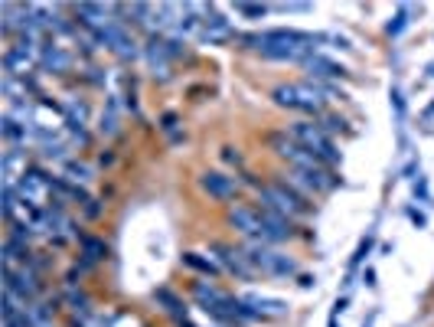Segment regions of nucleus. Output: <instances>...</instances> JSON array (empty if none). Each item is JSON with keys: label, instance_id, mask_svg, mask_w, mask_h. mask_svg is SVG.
<instances>
[{"label": "nucleus", "instance_id": "1a4fd4ad", "mask_svg": "<svg viewBox=\"0 0 434 327\" xmlns=\"http://www.w3.org/2000/svg\"><path fill=\"white\" fill-rule=\"evenodd\" d=\"M229 226L235 229V232H242V236H248V239H262V213L252 207H232L229 209Z\"/></svg>", "mask_w": 434, "mask_h": 327}, {"label": "nucleus", "instance_id": "a878e982", "mask_svg": "<svg viewBox=\"0 0 434 327\" xmlns=\"http://www.w3.org/2000/svg\"><path fill=\"white\" fill-rule=\"evenodd\" d=\"M115 53L121 56V59H134V56H138V43H134V40H131V36H121V40H118L115 43Z\"/></svg>", "mask_w": 434, "mask_h": 327}, {"label": "nucleus", "instance_id": "6e6552de", "mask_svg": "<svg viewBox=\"0 0 434 327\" xmlns=\"http://www.w3.org/2000/svg\"><path fill=\"white\" fill-rule=\"evenodd\" d=\"M212 252H216V262L223 265L225 272L239 275L242 282H252L255 275H258L252 265H248V259H245V252H242V249H232V246H212Z\"/></svg>", "mask_w": 434, "mask_h": 327}, {"label": "nucleus", "instance_id": "c756f323", "mask_svg": "<svg viewBox=\"0 0 434 327\" xmlns=\"http://www.w3.org/2000/svg\"><path fill=\"white\" fill-rule=\"evenodd\" d=\"M163 49H167V56H170V59H177V56H183V53H186V46H183L180 40H163Z\"/></svg>", "mask_w": 434, "mask_h": 327}, {"label": "nucleus", "instance_id": "bb28decb", "mask_svg": "<svg viewBox=\"0 0 434 327\" xmlns=\"http://www.w3.org/2000/svg\"><path fill=\"white\" fill-rule=\"evenodd\" d=\"M408 26V7H399V13H395V20H389V36H399V33Z\"/></svg>", "mask_w": 434, "mask_h": 327}, {"label": "nucleus", "instance_id": "2eb2a0df", "mask_svg": "<svg viewBox=\"0 0 434 327\" xmlns=\"http://www.w3.org/2000/svg\"><path fill=\"white\" fill-rule=\"evenodd\" d=\"M271 147H275L278 157H284L287 164H294L300 154H304V147L297 144L294 134H271Z\"/></svg>", "mask_w": 434, "mask_h": 327}, {"label": "nucleus", "instance_id": "412c9836", "mask_svg": "<svg viewBox=\"0 0 434 327\" xmlns=\"http://www.w3.org/2000/svg\"><path fill=\"white\" fill-rule=\"evenodd\" d=\"M82 252H85V265H88V262H98V259H105L108 255V246L102 239H95V236H82Z\"/></svg>", "mask_w": 434, "mask_h": 327}, {"label": "nucleus", "instance_id": "f03ea898", "mask_svg": "<svg viewBox=\"0 0 434 327\" xmlns=\"http://www.w3.org/2000/svg\"><path fill=\"white\" fill-rule=\"evenodd\" d=\"M242 252H245V259H248V265H252L255 272L271 275V278H291V275H297V262L291 259V255H284V252H278L275 246L262 242V239H252Z\"/></svg>", "mask_w": 434, "mask_h": 327}, {"label": "nucleus", "instance_id": "7ed1b4c3", "mask_svg": "<svg viewBox=\"0 0 434 327\" xmlns=\"http://www.w3.org/2000/svg\"><path fill=\"white\" fill-rule=\"evenodd\" d=\"M291 134L297 138V144L304 147V151H310L317 161L323 164H339V151H337V144L330 141V134L320 125H314V121H297L294 128H291Z\"/></svg>", "mask_w": 434, "mask_h": 327}, {"label": "nucleus", "instance_id": "a211bd4d", "mask_svg": "<svg viewBox=\"0 0 434 327\" xmlns=\"http://www.w3.org/2000/svg\"><path fill=\"white\" fill-rule=\"evenodd\" d=\"M154 298H157V305H163V311H167V314H173L177 321H186V305H183V301L173 292H170V288H157V292H154Z\"/></svg>", "mask_w": 434, "mask_h": 327}, {"label": "nucleus", "instance_id": "f704fd0d", "mask_svg": "<svg viewBox=\"0 0 434 327\" xmlns=\"http://www.w3.org/2000/svg\"><path fill=\"white\" fill-rule=\"evenodd\" d=\"M415 196H421V200H428V186H424V180H418V184H415Z\"/></svg>", "mask_w": 434, "mask_h": 327}, {"label": "nucleus", "instance_id": "9d476101", "mask_svg": "<svg viewBox=\"0 0 434 327\" xmlns=\"http://www.w3.org/2000/svg\"><path fill=\"white\" fill-rule=\"evenodd\" d=\"M200 186L212 196V200H235V193H239L235 177L223 174V170H206V174L200 177Z\"/></svg>", "mask_w": 434, "mask_h": 327}, {"label": "nucleus", "instance_id": "20e7f679", "mask_svg": "<svg viewBox=\"0 0 434 327\" xmlns=\"http://www.w3.org/2000/svg\"><path fill=\"white\" fill-rule=\"evenodd\" d=\"M258 200L265 209H275L281 216H304L307 213V200L297 193L294 186L287 184H268V186H258Z\"/></svg>", "mask_w": 434, "mask_h": 327}, {"label": "nucleus", "instance_id": "dca6fc26", "mask_svg": "<svg viewBox=\"0 0 434 327\" xmlns=\"http://www.w3.org/2000/svg\"><path fill=\"white\" fill-rule=\"evenodd\" d=\"M75 13H79L82 23H85V26H92V30H102L105 23H111V20H108V7H102V3H79Z\"/></svg>", "mask_w": 434, "mask_h": 327}, {"label": "nucleus", "instance_id": "e433bc0d", "mask_svg": "<svg viewBox=\"0 0 434 327\" xmlns=\"http://www.w3.org/2000/svg\"><path fill=\"white\" fill-rule=\"evenodd\" d=\"M173 125H177V118H173V115H167V118H163V131H173Z\"/></svg>", "mask_w": 434, "mask_h": 327}, {"label": "nucleus", "instance_id": "c85d7f7f", "mask_svg": "<svg viewBox=\"0 0 434 327\" xmlns=\"http://www.w3.org/2000/svg\"><path fill=\"white\" fill-rule=\"evenodd\" d=\"M69 305H72V311L85 314V311H88V298H85V294H79V292H72V294H69Z\"/></svg>", "mask_w": 434, "mask_h": 327}, {"label": "nucleus", "instance_id": "cd10ccee", "mask_svg": "<svg viewBox=\"0 0 434 327\" xmlns=\"http://www.w3.org/2000/svg\"><path fill=\"white\" fill-rule=\"evenodd\" d=\"M235 10L242 13V17H248V20H258V17L268 13V7H262V3H235Z\"/></svg>", "mask_w": 434, "mask_h": 327}, {"label": "nucleus", "instance_id": "ddd939ff", "mask_svg": "<svg viewBox=\"0 0 434 327\" xmlns=\"http://www.w3.org/2000/svg\"><path fill=\"white\" fill-rule=\"evenodd\" d=\"M40 63L46 72H53V76H63L72 69V53H65L63 46H46L40 53Z\"/></svg>", "mask_w": 434, "mask_h": 327}, {"label": "nucleus", "instance_id": "72a5a7b5", "mask_svg": "<svg viewBox=\"0 0 434 327\" xmlns=\"http://www.w3.org/2000/svg\"><path fill=\"white\" fill-rule=\"evenodd\" d=\"M223 157H225L229 164H239V161H242V154L235 151V147H225V154H223Z\"/></svg>", "mask_w": 434, "mask_h": 327}, {"label": "nucleus", "instance_id": "f3484780", "mask_svg": "<svg viewBox=\"0 0 434 327\" xmlns=\"http://www.w3.org/2000/svg\"><path fill=\"white\" fill-rule=\"evenodd\" d=\"M26 174V151H7L3 154V177H7V186H13L17 177Z\"/></svg>", "mask_w": 434, "mask_h": 327}, {"label": "nucleus", "instance_id": "4be33fe9", "mask_svg": "<svg viewBox=\"0 0 434 327\" xmlns=\"http://www.w3.org/2000/svg\"><path fill=\"white\" fill-rule=\"evenodd\" d=\"M271 98H275L281 109H300V102H297V88L294 86H278L275 92H271Z\"/></svg>", "mask_w": 434, "mask_h": 327}, {"label": "nucleus", "instance_id": "0eeeda50", "mask_svg": "<svg viewBox=\"0 0 434 327\" xmlns=\"http://www.w3.org/2000/svg\"><path fill=\"white\" fill-rule=\"evenodd\" d=\"M262 213V242H268V246H278V242H287L291 236H294V226H291V219L281 216V213H275V209H258Z\"/></svg>", "mask_w": 434, "mask_h": 327}, {"label": "nucleus", "instance_id": "b1692460", "mask_svg": "<svg viewBox=\"0 0 434 327\" xmlns=\"http://www.w3.org/2000/svg\"><path fill=\"white\" fill-rule=\"evenodd\" d=\"M102 134H115L118 131V105L115 102H108V111H102V125H98Z\"/></svg>", "mask_w": 434, "mask_h": 327}, {"label": "nucleus", "instance_id": "6ab92c4d", "mask_svg": "<svg viewBox=\"0 0 434 327\" xmlns=\"http://www.w3.org/2000/svg\"><path fill=\"white\" fill-rule=\"evenodd\" d=\"M33 59H26L23 53H17V49H7V56H3V69H7V76L17 79V76H26L30 72Z\"/></svg>", "mask_w": 434, "mask_h": 327}, {"label": "nucleus", "instance_id": "393cba45", "mask_svg": "<svg viewBox=\"0 0 434 327\" xmlns=\"http://www.w3.org/2000/svg\"><path fill=\"white\" fill-rule=\"evenodd\" d=\"M26 131H30V128H20V121L13 118V115H3V134H7L10 141H20V138H26Z\"/></svg>", "mask_w": 434, "mask_h": 327}, {"label": "nucleus", "instance_id": "7c9ffc66", "mask_svg": "<svg viewBox=\"0 0 434 327\" xmlns=\"http://www.w3.org/2000/svg\"><path fill=\"white\" fill-rule=\"evenodd\" d=\"M369 249H372V236H366V239L360 242V249H356V255H353V265H360L366 255H369Z\"/></svg>", "mask_w": 434, "mask_h": 327}, {"label": "nucleus", "instance_id": "f257e3e1", "mask_svg": "<svg viewBox=\"0 0 434 327\" xmlns=\"http://www.w3.org/2000/svg\"><path fill=\"white\" fill-rule=\"evenodd\" d=\"M242 43L252 49H262L268 59H307L314 53V43H323V33H297V30H268V33H252L242 36Z\"/></svg>", "mask_w": 434, "mask_h": 327}, {"label": "nucleus", "instance_id": "4c0bfd02", "mask_svg": "<svg viewBox=\"0 0 434 327\" xmlns=\"http://www.w3.org/2000/svg\"><path fill=\"white\" fill-rule=\"evenodd\" d=\"M33 327H53V321H36V317H30Z\"/></svg>", "mask_w": 434, "mask_h": 327}, {"label": "nucleus", "instance_id": "f8f14e48", "mask_svg": "<svg viewBox=\"0 0 434 327\" xmlns=\"http://www.w3.org/2000/svg\"><path fill=\"white\" fill-rule=\"evenodd\" d=\"M202 40H209V43H225V40H232V26H229V20H225L223 13L206 10V20H202Z\"/></svg>", "mask_w": 434, "mask_h": 327}, {"label": "nucleus", "instance_id": "58836bf2", "mask_svg": "<svg viewBox=\"0 0 434 327\" xmlns=\"http://www.w3.org/2000/svg\"><path fill=\"white\" fill-rule=\"evenodd\" d=\"M362 327H369V324H362Z\"/></svg>", "mask_w": 434, "mask_h": 327}, {"label": "nucleus", "instance_id": "5701e85b", "mask_svg": "<svg viewBox=\"0 0 434 327\" xmlns=\"http://www.w3.org/2000/svg\"><path fill=\"white\" fill-rule=\"evenodd\" d=\"M65 180H69V184H88V180H92V170H88V167H85V164H75V161H69L65 164Z\"/></svg>", "mask_w": 434, "mask_h": 327}, {"label": "nucleus", "instance_id": "423d86ee", "mask_svg": "<svg viewBox=\"0 0 434 327\" xmlns=\"http://www.w3.org/2000/svg\"><path fill=\"white\" fill-rule=\"evenodd\" d=\"M3 278H7V292L13 294V298H20L23 305H33V298L40 294V278H36V272L33 269H7L3 272Z\"/></svg>", "mask_w": 434, "mask_h": 327}, {"label": "nucleus", "instance_id": "c9c22d12", "mask_svg": "<svg viewBox=\"0 0 434 327\" xmlns=\"http://www.w3.org/2000/svg\"><path fill=\"white\" fill-rule=\"evenodd\" d=\"M362 282H366V285L372 288V285H376V272H372V269H366V275H362Z\"/></svg>", "mask_w": 434, "mask_h": 327}, {"label": "nucleus", "instance_id": "39448f33", "mask_svg": "<svg viewBox=\"0 0 434 327\" xmlns=\"http://www.w3.org/2000/svg\"><path fill=\"white\" fill-rule=\"evenodd\" d=\"M17 196L33 203V207H46L53 200V177H46L42 170H26L20 177V186H17Z\"/></svg>", "mask_w": 434, "mask_h": 327}, {"label": "nucleus", "instance_id": "473e14b6", "mask_svg": "<svg viewBox=\"0 0 434 327\" xmlns=\"http://www.w3.org/2000/svg\"><path fill=\"white\" fill-rule=\"evenodd\" d=\"M392 105H395V111H399V118H405V102H402V95L392 88Z\"/></svg>", "mask_w": 434, "mask_h": 327}, {"label": "nucleus", "instance_id": "aec40b11", "mask_svg": "<svg viewBox=\"0 0 434 327\" xmlns=\"http://www.w3.org/2000/svg\"><path fill=\"white\" fill-rule=\"evenodd\" d=\"M183 265H190V269H196V272H202V275H216L223 269L216 259H206L200 252H183Z\"/></svg>", "mask_w": 434, "mask_h": 327}, {"label": "nucleus", "instance_id": "9b49d317", "mask_svg": "<svg viewBox=\"0 0 434 327\" xmlns=\"http://www.w3.org/2000/svg\"><path fill=\"white\" fill-rule=\"evenodd\" d=\"M304 65H307V72L314 79H343L346 76V69L339 63H333V59H327V56H320V53H310L307 59H304Z\"/></svg>", "mask_w": 434, "mask_h": 327}, {"label": "nucleus", "instance_id": "4468645a", "mask_svg": "<svg viewBox=\"0 0 434 327\" xmlns=\"http://www.w3.org/2000/svg\"><path fill=\"white\" fill-rule=\"evenodd\" d=\"M245 305L255 311V317H281L287 314V305L278 298H265V294H245Z\"/></svg>", "mask_w": 434, "mask_h": 327}, {"label": "nucleus", "instance_id": "2f4dec72", "mask_svg": "<svg viewBox=\"0 0 434 327\" xmlns=\"http://www.w3.org/2000/svg\"><path fill=\"white\" fill-rule=\"evenodd\" d=\"M343 125H346V121H343V118H333V115H327V118H323V125H320V128H323V131H343Z\"/></svg>", "mask_w": 434, "mask_h": 327}]
</instances>
